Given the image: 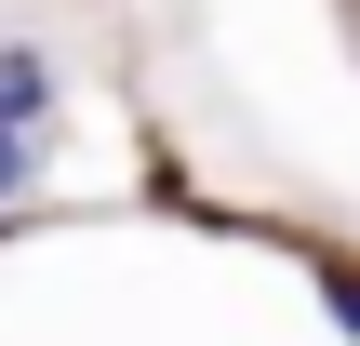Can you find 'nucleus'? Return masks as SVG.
Here are the masks:
<instances>
[{
  "label": "nucleus",
  "instance_id": "nucleus-1",
  "mask_svg": "<svg viewBox=\"0 0 360 346\" xmlns=\"http://www.w3.org/2000/svg\"><path fill=\"white\" fill-rule=\"evenodd\" d=\"M53 93H67V80H53V53H40V40H0V133H27V147H40V133H53Z\"/></svg>",
  "mask_w": 360,
  "mask_h": 346
},
{
  "label": "nucleus",
  "instance_id": "nucleus-2",
  "mask_svg": "<svg viewBox=\"0 0 360 346\" xmlns=\"http://www.w3.org/2000/svg\"><path fill=\"white\" fill-rule=\"evenodd\" d=\"M27 187H40V147H27V133H0V200H27Z\"/></svg>",
  "mask_w": 360,
  "mask_h": 346
},
{
  "label": "nucleus",
  "instance_id": "nucleus-3",
  "mask_svg": "<svg viewBox=\"0 0 360 346\" xmlns=\"http://www.w3.org/2000/svg\"><path fill=\"white\" fill-rule=\"evenodd\" d=\"M321 307H334V333L360 346V267H334V280H321Z\"/></svg>",
  "mask_w": 360,
  "mask_h": 346
}]
</instances>
